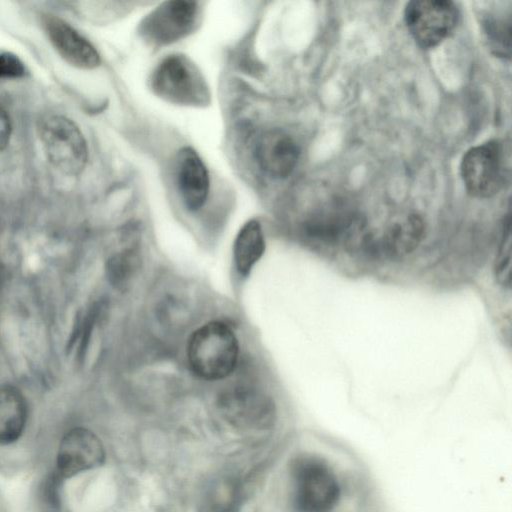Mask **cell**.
<instances>
[{"instance_id": "1", "label": "cell", "mask_w": 512, "mask_h": 512, "mask_svg": "<svg viewBox=\"0 0 512 512\" xmlns=\"http://www.w3.org/2000/svg\"><path fill=\"white\" fill-rule=\"evenodd\" d=\"M239 345L234 331L221 321H212L193 332L187 345V359L200 378L215 381L235 369Z\"/></svg>"}, {"instance_id": "16", "label": "cell", "mask_w": 512, "mask_h": 512, "mask_svg": "<svg viewBox=\"0 0 512 512\" xmlns=\"http://www.w3.org/2000/svg\"><path fill=\"white\" fill-rule=\"evenodd\" d=\"M495 277L504 287H510L511 284V229L510 221L504 230L498 254L495 260Z\"/></svg>"}, {"instance_id": "14", "label": "cell", "mask_w": 512, "mask_h": 512, "mask_svg": "<svg viewBox=\"0 0 512 512\" xmlns=\"http://www.w3.org/2000/svg\"><path fill=\"white\" fill-rule=\"evenodd\" d=\"M265 251V239L260 223L249 220L239 230L234 243V262L239 274L248 275Z\"/></svg>"}, {"instance_id": "10", "label": "cell", "mask_w": 512, "mask_h": 512, "mask_svg": "<svg viewBox=\"0 0 512 512\" xmlns=\"http://www.w3.org/2000/svg\"><path fill=\"white\" fill-rule=\"evenodd\" d=\"M176 181L181 199L190 211L199 210L207 201L210 179L207 168L191 147L181 148L176 156Z\"/></svg>"}, {"instance_id": "13", "label": "cell", "mask_w": 512, "mask_h": 512, "mask_svg": "<svg viewBox=\"0 0 512 512\" xmlns=\"http://www.w3.org/2000/svg\"><path fill=\"white\" fill-rule=\"evenodd\" d=\"M424 231L422 218L411 214L388 229L383 238V248L392 257H404L418 247Z\"/></svg>"}, {"instance_id": "8", "label": "cell", "mask_w": 512, "mask_h": 512, "mask_svg": "<svg viewBox=\"0 0 512 512\" xmlns=\"http://www.w3.org/2000/svg\"><path fill=\"white\" fill-rule=\"evenodd\" d=\"M105 450L91 430L75 427L67 431L58 447L54 474L64 480L103 464Z\"/></svg>"}, {"instance_id": "2", "label": "cell", "mask_w": 512, "mask_h": 512, "mask_svg": "<svg viewBox=\"0 0 512 512\" xmlns=\"http://www.w3.org/2000/svg\"><path fill=\"white\" fill-rule=\"evenodd\" d=\"M293 505L297 512H332L341 486L331 465L320 456L304 455L292 466Z\"/></svg>"}, {"instance_id": "12", "label": "cell", "mask_w": 512, "mask_h": 512, "mask_svg": "<svg viewBox=\"0 0 512 512\" xmlns=\"http://www.w3.org/2000/svg\"><path fill=\"white\" fill-rule=\"evenodd\" d=\"M28 407L25 397L16 387L0 385V445L17 441L25 429Z\"/></svg>"}, {"instance_id": "9", "label": "cell", "mask_w": 512, "mask_h": 512, "mask_svg": "<svg viewBox=\"0 0 512 512\" xmlns=\"http://www.w3.org/2000/svg\"><path fill=\"white\" fill-rule=\"evenodd\" d=\"M299 148L294 139L281 129L263 132L255 145V159L260 169L275 179L288 177L294 170Z\"/></svg>"}, {"instance_id": "3", "label": "cell", "mask_w": 512, "mask_h": 512, "mask_svg": "<svg viewBox=\"0 0 512 512\" xmlns=\"http://www.w3.org/2000/svg\"><path fill=\"white\" fill-rule=\"evenodd\" d=\"M152 91L163 100L184 106H204L210 93L197 66L186 56L165 57L150 76Z\"/></svg>"}, {"instance_id": "7", "label": "cell", "mask_w": 512, "mask_h": 512, "mask_svg": "<svg viewBox=\"0 0 512 512\" xmlns=\"http://www.w3.org/2000/svg\"><path fill=\"white\" fill-rule=\"evenodd\" d=\"M458 10L447 0H415L407 3L404 20L415 42L424 49L440 44L455 28Z\"/></svg>"}, {"instance_id": "5", "label": "cell", "mask_w": 512, "mask_h": 512, "mask_svg": "<svg viewBox=\"0 0 512 512\" xmlns=\"http://www.w3.org/2000/svg\"><path fill=\"white\" fill-rule=\"evenodd\" d=\"M460 169L465 188L471 196H493L503 187L507 177L502 144L489 141L469 149L463 156Z\"/></svg>"}, {"instance_id": "4", "label": "cell", "mask_w": 512, "mask_h": 512, "mask_svg": "<svg viewBox=\"0 0 512 512\" xmlns=\"http://www.w3.org/2000/svg\"><path fill=\"white\" fill-rule=\"evenodd\" d=\"M40 139L51 164L62 173L78 175L86 166L88 148L78 126L64 116H51L40 126Z\"/></svg>"}, {"instance_id": "17", "label": "cell", "mask_w": 512, "mask_h": 512, "mask_svg": "<svg viewBox=\"0 0 512 512\" xmlns=\"http://www.w3.org/2000/svg\"><path fill=\"white\" fill-rule=\"evenodd\" d=\"M25 74L23 62L10 52H0V79L19 78Z\"/></svg>"}, {"instance_id": "15", "label": "cell", "mask_w": 512, "mask_h": 512, "mask_svg": "<svg viewBox=\"0 0 512 512\" xmlns=\"http://www.w3.org/2000/svg\"><path fill=\"white\" fill-rule=\"evenodd\" d=\"M510 19L492 18L485 22L487 38L497 54L510 55Z\"/></svg>"}, {"instance_id": "6", "label": "cell", "mask_w": 512, "mask_h": 512, "mask_svg": "<svg viewBox=\"0 0 512 512\" xmlns=\"http://www.w3.org/2000/svg\"><path fill=\"white\" fill-rule=\"evenodd\" d=\"M199 6L195 1H166L147 14L139 25L142 39L153 47L174 43L196 27Z\"/></svg>"}, {"instance_id": "18", "label": "cell", "mask_w": 512, "mask_h": 512, "mask_svg": "<svg viewBox=\"0 0 512 512\" xmlns=\"http://www.w3.org/2000/svg\"><path fill=\"white\" fill-rule=\"evenodd\" d=\"M11 122L5 109L0 105V150L4 149L10 139Z\"/></svg>"}, {"instance_id": "11", "label": "cell", "mask_w": 512, "mask_h": 512, "mask_svg": "<svg viewBox=\"0 0 512 512\" xmlns=\"http://www.w3.org/2000/svg\"><path fill=\"white\" fill-rule=\"evenodd\" d=\"M44 26L54 48L69 64L81 69L99 66L101 59L96 48L68 23L48 16Z\"/></svg>"}]
</instances>
